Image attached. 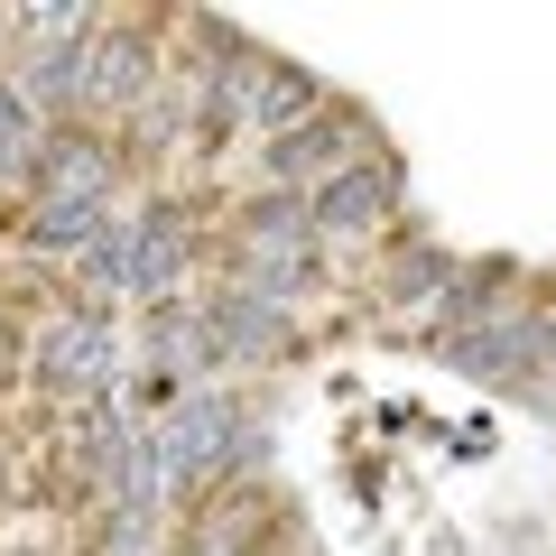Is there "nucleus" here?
Segmentation results:
<instances>
[]
</instances>
